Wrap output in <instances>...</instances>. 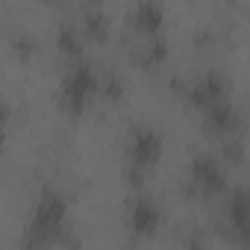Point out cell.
<instances>
[{
    "label": "cell",
    "instance_id": "6da1fadb",
    "mask_svg": "<svg viewBox=\"0 0 250 250\" xmlns=\"http://www.w3.org/2000/svg\"><path fill=\"white\" fill-rule=\"evenodd\" d=\"M65 221H68V197L56 188H44L42 197L36 200V209H33V218H30L27 244L30 247L53 244L56 235L65 229Z\"/></svg>",
    "mask_w": 250,
    "mask_h": 250
},
{
    "label": "cell",
    "instance_id": "7a4b0ae2",
    "mask_svg": "<svg viewBox=\"0 0 250 250\" xmlns=\"http://www.w3.org/2000/svg\"><path fill=\"white\" fill-rule=\"evenodd\" d=\"M100 91H103V80L94 71V65H88L85 59H77L59 83V106L68 115H80Z\"/></svg>",
    "mask_w": 250,
    "mask_h": 250
},
{
    "label": "cell",
    "instance_id": "3957f363",
    "mask_svg": "<svg viewBox=\"0 0 250 250\" xmlns=\"http://www.w3.org/2000/svg\"><path fill=\"white\" fill-rule=\"evenodd\" d=\"M162 150H165V142L162 136L153 130V127H136L130 133V142H127V159L133 165V171H150L153 165H159L162 159Z\"/></svg>",
    "mask_w": 250,
    "mask_h": 250
},
{
    "label": "cell",
    "instance_id": "277c9868",
    "mask_svg": "<svg viewBox=\"0 0 250 250\" xmlns=\"http://www.w3.org/2000/svg\"><path fill=\"white\" fill-rule=\"evenodd\" d=\"M188 177H191V183H194L203 194H209V197L227 191V171H224L221 159L212 156V153H197V156L191 159V165H188Z\"/></svg>",
    "mask_w": 250,
    "mask_h": 250
},
{
    "label": "cell",
    "instance_id": "5b68a950",
    "mask_svg": "<svg viewBox=\"0 0 250 250\" xmlns=\"http://www.w3.org/2000/svg\"><path fill=\"white\" fill-rule=\"evenodd\" d=\"M200 124H203V130H206L209 136L229 139V136H235L238 127H241V115H238V109L232 106V100L227 97V100H218V103L200 109Z\"/></svg>",
    "mask_w": 250,
    "mask_h": 250
},
{
    "label": "cell",
    "instance_id": "8992f818",
    "mask_svg": "<svg viewBox=\"0 0 250 250\" xmlns=\"http://www.w3.org/2000/svg\"><path fill=\"white\" fill-rule=\"evenodd\" d=\"M229 97V83H227V77L224 74H218V71H206L203 77H197L191 85H188V91H186V100L200 112V109H206V106H212V103H218V100H227Z\"/></svg>",
    "mask_w": 250,
    "mask_h": 250
},
{
    "label": "cell",
    "instance_id": "52a82bcc",
    "mask_svg": "<svg viewBox=\"0 0 250 250\" xmlns=\"http://www.w3.org/2000/svg\"><path fill=\"white\" fill-rule=\"evenodd\" d=\"M127 224H130V232L139 235V238H153L162 227V209L156 206V200L150 197H136L130 203V212H127Z\"/></svg>",
    "mask_w": 250,
    "mask_h": 250
},
{
    "label": "cell",
    "instance_id": "ba28073f",
    "mask_svg": "<svg viewBox=\"0 0 250 250\" xmlns=\"http://www.w3.org/2000/svg\"><path fill=\"white\" fill-rule=\"evenodd\" d=\"M227 227L235 241H250V191L235 188L227 197Z\"/></svg>",
    "mask_w": 250,
    "mask_h": 250
},
{
    "label": "cell",
    "instance_id": "9c48e42d",
    "mask_svg": "<svg viewBox=\"0 0 250 250\" xmlns=\"http://www.w3.org/2000/svg\"><path fill=\"white\" fill-rule=\"evenodd\" d=\"M133 27L147 42L159 39V33L165 27V9H162L159 0H139L136 9H133Z\"/></svg>",
    "mask_w": 250,
    "mask_h": 250
},
{
    "label": "cell",
    "instance_id": "30bf717a",
    "mask_svg": "<svg viewBox=\"0 0 250 250\" xmlns=\"http://www.w3.org/2000/svg\"><path fill=\"white\" fill-rule=\"evenodd\" d=\"M83 39H85V36H83L74 24H62L59 33H56V47H59L62 56H68L71 62H77V59H83V47H85Z\"/></svg>",
    "mask_w": 250,
    "mask_h": 250
},
{
    "label": "cell",
    "instance_id": "8fae6325",
    "mask_svg": "<svg viewBox=\"0 0 250 250\" xmlns=\"http://www.w3.org/2000/svg\"><path fill=\"white\" fill-rule=\"evenodd\" d=\"M85 39H94V42H106L109 39V21L103 12H91L85 18Z\"/></svg>",
    "mask_w": 250,
    "mask_h": 250
},
{
    "label": "cell",
    "instance_id": "7c38bea8",
    "mask_svg": "<svg viewBox=\"0 0 250 250\" xmlns=\"http://www.w3.org/2000/svg\"><path fill=\"white\" fill-rule=\"evenodd\" d=\"M42 3H47V6H53V3H59V0H42Z\"/></svg>",
    "mask_w": 250,
    "mask_h": 250
},
{
    "label": "cell",
    "instance_id": "4fadbf2b",
    "mask_svg": "<svg viewBox=\"0 0 250 250\" xmlns=\"http://www.w3.org/2000/svg\"><path fill=\"white\" fill-rule=\"evenodd\" d=\"M247 191H250V183H247Z\"/></svg>",
    "mask_w": 250,
    "mask_h": 250
}]
</instances>
